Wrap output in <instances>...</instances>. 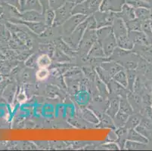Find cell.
<instances>
[{
    "label": "cell",
    "mask_w": 152,
    "mask_h": 151,
    "mask_svg": "<svg viewBox=\"0 0 152 151\" xmlns=\"http://www.w3.org/2000/svg\"><path fill=\"white\" fill-rule=\"evenodd\" d=\"M51 64V60L47 55H42L37 59V65L39 68H47Z\"/></svg>",
    "instance_id": "1"
},
{
    "label": "cell",
    "mask_w": 152,
    "mask_h": 151,
    "mask_svg": "<svg viewBox=\"0 0 152 151\" xmlns=\"http://www.w3.org/2000/svg\"><path fill=\"white\" fill-rule=\"evenodd\" d=\"M49 72L47 70V68H39V70L36 73V77L39 81H42L49 77Z\"/></svg>",
    "instance_id": "2"
}]
</instances>
